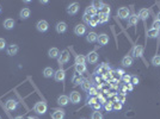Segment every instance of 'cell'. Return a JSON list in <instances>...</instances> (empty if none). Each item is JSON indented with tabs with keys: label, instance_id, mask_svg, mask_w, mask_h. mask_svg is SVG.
Returning a JSON list of instances; mask_svg holds the SVG:
<instances>
[{
	"label": "cell",
	"instance_id": "obj_47",
	"mask_svg": "<svg viewBox=\"0 0 160 119\" xmlns=\"http://www.w3.org/2000/svg\"><path fill=\"white\" fill-rule=\"evenodd\" d=\"M93 108L96 111H98V110H101V104H98V103H96L94 105H93Z\"/></svg>",
	"mask_w": 160,
	"mask_h": 119
},
{
	"label": "cell",
	"instance_id": "obj_20",
	"mask_svg": "<svg viewBox=\"0 0 160 119\" xmlns=\"http://www.w3.org/2000/svg\"><path fill=\"white\" fill-rule=\"evenodd\" d=\"M149 16V11L147 8H142V10H140V12H139V19H141V21L146 22L147 21V18Z\"/></svg>",
	"mask_w": 160,
	"mask_h": 119
},
{
	"label": "cell",
	"instance_id": "obj_29",
	"mask_svg": "<svg viewBox=\"0 0 160 119\" xmlns=\"http://www.w3.org/2000/svg\"><path fill=\"white\" fill-rule=\"evenodd\" d=\"M103 3L102 1H99V0H93V1H92V4H91V6L96 10V11H101V10H102V7H103Z\"/></svg>",
	"mask_w": 160,
	"mask_h": 119
},
{
	"label": "cell",
	"instance_id": "obj_26",
	"mask_svg": "<svg viewBox=\"0 0 160 119\" xmlns=\"http://www.w3.org/2000/svg\"><path fill=\"white\" fill-rule=\"evenodd\" d=\"M91 87H92V85H91V82H90V80H87V79H84V80L81 81V88L84 89V91L88 92L90 89H91Z\"/></svg>",
	"mask_w": 160,
	"mask_h": 119
},
{
	"label": "cell",
	"instance_id": "obj_19",
	"mask_svg": "<svg viewBox=\"0 0 160 119\" xmlns=\"http://www.w3.org/2000/svg\"><path fill=\"white\" fill-rule=\"evenodd\" d=\"M14 21L12 18H7V19H5L4 21V27L6 29V30H11V29H13L14 27Z\"/></svg>",
	"mask_w": 160,
	"mask_h": 119
},
{
	"label": "cell",
	"instance_id": "obj_48",
	"mask_svg": "<svg viewBox=\"0 0 160 119\" xmlns=\"http://www.w3.org/2000/svg\"><path fill=\"white\" fill-rule=\"evenodd\" d=\"M116 73H117V74H119L121 76H123V75H124V72L122 70V69H118V70H116Z\"/></svg>",
	"mask_w": 160,
	"mask_h": 119
},
{
	"label": "cell",
	"instance_id": "obj_43",
	"mask_svg": "<svg viewBox=\"0 0 160 119\" xmlns=\"http://www.w3.org/2000/svg\"><path fill=\"white\" fill-rule=\"evenodd\" d=\"M88 93H90V95H92V96H94L98 92H97V88H94V87H91V89L88 91Z\"/></svg>",
	"mask_w": 160,
	"mask_h": 119
},
{
	"label": "cell",
	"instance_id": "obj_44",
	"mask_svg": "<svg viewBox=\"0 0 160 119\" xmlns=\"http://www.w3.org/2000/svg\"><path fill=\"white\" fill-rule=\"evenodd\" d=\"M96 103H97V99L96 98H91V99H88V100H87L88 105H94Z\"/></svg>",
	"mask_w": 160,
	"mask_h": 119
},
{
	"label": "cell",
	"instance_id": "obj_11",
	"mask_svg": "<svg viewBox=\"0 0 160 119\" xmlns=\"http://www.w3.org/2000/svg\"><path fill=\"white\" fill-rule=\"evenodd\" d=\"M98 58H99L98 54H97L96 51H91V53H90V54L86 56V61L90 62V63H97V62H98Z\"/></svg>",
	"mask_w": 160,
	"mask_h": 119
},
{
	"label": "cell",
	"instance_id": "obj_31",
	"mask_svg": "<svg viewBox=\"0 0 160 119\" xmlns=\"http://www.w3.org/2000/svg\"><path fill=\"white\" fill-rule=\"evenodd\" d=\"M98 21H99V23H102V24L108 23V22H109V14L99 13V16H98Z\"/></svg>",
	"mask_w": 160,
	"mask_h": 119
},
{
	"label": "cell",
	"instance_id": "obj_49",
	"mask_svg": "<svg viewBox=\"0 0 160 119\" xmlns=\"http://www.w3.org/2000/svg\"><path fill=\"white\" fill-rule=\"evenodd\" d=\"M157 21H158V22H160V11L158 12V16H157Z\"/></svg>",
	"mask_w": 160,
	"mask_h": 119
},
{
	"label": "cell",
	"instance_id": "obj_53",
	"mask_svg": "<svg viewBox=\"0 0 160 119\" xmlns=\"http://www.w3.org/2000/svg\"><path fill=\"white\" fill-rule=\"evenodd\" d=\"M30 119H32V118H30Z\"/></svg>",
	"mask_w": 160,
	"mask_h": 119
},
{
	"label": "cell",
	"instance_id": "obj_37",
	"mask_svg": "<svg viewBox=\"0 0 160 119\" xmlns=\"http://www.w3.org/2000/svg\"><path fill=\"white\" fill-rule=\"evenodd\" d=\"M92 119H103V116L99 111H96L92 113Z\"/></svg>",
	"mask_w": 160,
	"mask_h": 119
},
{
	"label": "cell",
	"instance_id": "obj_24",
	"mask_svg": "<svg viewBox=\"0 0 160 119\" xmlns=\"http://www.w3.org/2000/svg\"><path fill=\"white\" fill-rule=\"evenodd\" d=\"M54 74H55V72H54V69L52 68V67H47V68H44V70H43V76L44 77H52V76H54Z\"/></svg>",
	"mask_w": 160,
	"mask_h": 119
},
{
	"label": "cell",
	"instance_id": "obj_3",
	"mask_svg": "<svg viewBox=\"0 0 160 119\" xmlns=\"http://www.w3.org/2000/svg\"><path fill=\"white\" fill-rule=\"evenodd\" d=\"M57 61H59V64H60V66H62V64L67 63V62L69 61V53H68L67 50L61 51V54H60V56H59V58H57Z\"/></svg>",
	"mask_w": 160,
	"mask_h": 119
},
{
	"label": "cell",
	"instance_id": "obj_36",
	"mask_svg": "<svg viewBox=\"0 0 160 119\" xmlns=\"http://www.w3.org/2000/svg\"><path fill=\"white\" fill-rule=\"evenodd\" d=\"M101 13L110 14V6H109V5H103V7H102V10H101Z\"/></svg>",
	"mask_w": 160,
	"mask_h": 119
},
{
	"label": "cell",
	"instance_id": "obj_17",
	"mask_svg": "<svg viewBox=\"0 0 160 119\" xmlns=\"http://www.w3.org/2000/svg\"><path fill=\"white\" fill-rule=\"evenodd\" d=\"M97 39H98V35H97L94 31L88 32L87 36H86V41H87L88 43H94V42H97Z\"/></svg>",
	"mask_w": 160,
	"mask_h": 119
},
{
	"label": "cell",
	"instance_id": "obj_40",
	"mask_svg": "<svg viewBox=\"0 0 160 119\" xmlns=\"http://www.w3.org/2000/svg\"><path fill=\"white\" fill-rule=\"evenodd\" d=\"M112 108H114V105H112L111 101H108V103L105 104V110H106V111H111Z\"/></svg>",
	"mask_w": 160,
	"mask_h": 119
},
{
	"label": "cell",
	"instance_id": "obj_14",
	"mask_svg": "<svg viewBox=\"0 0 160 119\" xmlns=\"http://www.w3.org/2000/svg\"><path fill=\"white\" fill-rule=\"evenodd\" d=\"M55 30H56V32L57 34H63L66 32V30H67V24L65 22H59L55 26Z\"/></svg>",
	"mask_w": 160,
	"mask_h": 119
},
{
	"label": "cell",
	"instance_id": "obj_15",
	"mask_svg": "<svg viewBox=\"0 0 160 119\" xmlns=\"http://www.w3.org/2000/svg\"><path fill=\"white\" fill-rule=\"evenodd\" d=\"M97 42L101 44V45H106V44L109 43V36H108L106 34H101V35H98Z\"/></svg>",
	"mask_w": 160,
	"mask_h": 119
},
{
	"label": "cell",
	"instance_id": "obj_39",
	"mask_svg": "<svg viewBox=\"0 0 160 119\" xmlns=\"http://www.w3.org/2000/svg\"><path fill=\"white\" fill-rule=\"evenodd\" d=\"M122 79H123V81H124L126 83H130V81H132V76L128 75V74H124V75L122 76Z\"/></svg>",
	"mask_w": 160,
	"mask_h": 119
},
{
	"label": "cell",
	"instance_id": "obj_28",
	"mask_svg": "<svg viewBox=\"0 0 160 119\" xmlns=\"http://www.w3.org/2000/svg\"><path fill=\"white\" fill-rule=\"evenodd\" d=\"M159 36V31L158 30H154V29H149V30H147V37L148 38H157Z\"/></svg>",
	"mask_w": 160,
	"mask_h": 119
},
{
	"label": "cell",
	"instance_id": "obj_18",
	"mask_svg": "<svg viewBox=\"0 0 160 119\" xmlns=\"http://www.w3.org/2000/svg\"><path fill=\"white\" fill-rule=\"evenodd\" d=\"M109 72H110V66L106 64V63L101 64V67L96 70V73H99V74H108Z\"/></svg>",
	"mask_w": 160,
	"mask_h": 119
},
{
	"label": "cell",
	"instance_id": "obj_33",
	"mask_svg": "<svg viewBox=\"0 0 160 119\" xmlns=\"http://www.w3.org/2000/svg\"><path fill=\"white\" fill-rule=\"evenodd\" d=\"M85 13L86 14H90L91 17H93V16H96L97 14V11L92 7V6H88V7H86V10H85Z\"/></svg>",
	"mask_w": 160,
	"mask_h": 119
},
{
	"label": "cell",
	"instance_id": "obj_51",
	"mask_svg": "<svg viewBox=\"0 0 160 119\" xmlns=\"http://www.w3.org/2000/svg\"><path fill=\"white\" fill-rule=\"evenodd\" d=\"M0 12H1V8H0Z\"/></svg>",
	"mask_w": 160,
	"mask_h": 119
},
{
	"label": "cell",
	"instance_id": "obj_8",
	"mask_svg": "<svg viewBox=\"0 0 160 119\" xmlns=\"http://www.w3.org/2000/svg\"><path fill=\"white\" fill-rule=\"evenodd\" d=\"M78 11H79V4H78V3H72L71 5L67 7V13L71 14V16L77 14Z\"/></svg>",
	"mask_w": 160,
	"mask_h": 119
},
{
	"label": "cell",
	"instance_id": "obj_4",
	"mask_svg": "<svg viewBox=\"0 0 160 119\" xmlns=\"http://www.w3.org/2000/svg\"><path fill=\"white\" fill-rule=\"evenodd\" d=\"M65 77H66V72L63 70L62 68L57 69V70L55 72V74H54V79H55V81H57V82H62L65 80Z\"/></svg>",
	"mask_w": 160,
	"mask_h": 119
},
{
	"label": "cell",
	"instance_id": "obj_12",
	"mask_svg": "<svg viewBox=\"0 0 160 119\" xmlns=\"http://www.w3.org/2000/svg\"><path fill=\"white\" fill-rule=\"evenodd\" d=\"M85 32H86V26L84 24H78L74 27V34L77 36H83V35H85Z\"/></svg>",
	"mask_w": 160,
	"mask_h": 119
},
{
	"label": "cell",
	"instance_id": "obj_38",
	"mask_svg": "<svg viewBox=\"0 0 160 119\" xmlns=\"http://www.w3.org/2000/svg\"><path fill=\"white\" fill-rule=\"evenodd\" d=\"M91 19H92V17H91V16H90V14H86V13H84L83 21H84L86 24H90V22H91Z\"/></svg>",
	"mask_w": 160,
	"mask_h": 119
},
{
	"label": "cell",
	"instance_id": "obj_27",
	"mask_svg": "<svg viewBox=\"0 0 160 119\" xmlns=\"http://www.w3.org/2000/svg\"><path fill=\"white\" fill-rule=\"evenodd\" d=\"M74 68H75L77 74H79V75H81L86 72V64H75Z\"/></svg>",
	"mask_w": 160,
	"mask_h": 119
},
{
	"label": "cell",
	"instance_id": "obj_25",
	"mask_svg": "<svg viewBox=\"0 0 160 119\" xmlns=\"http://www.w3.org/2000/svg\"><path fill=\"white\" fill-rule=\"evenodd\" d=\"M31 14V11H30V8H23L21 12H19V17L21 19H28Z\"/></svg>",
	"mask_w": 160,
	"mask_h": 119
},
{
	"label": "cell",
	"instance_id": "obj_46",
	"mask_svg": "<svg viewBox=\"0 0 160 119\" xmlns=\"http://www.w3.org/2000/svg\"><path fill=\"white\" fill-rule=\"evenodd\" d=\"M130 83H133V85H137V83H139V79H137L136 76H132V81H130Z\"/></svg>",
	"mask_w": 160,
	"mask_h": 119
},
{
	"label": "cell",
	"instance_id": "obj_35",
	"mask_svg": "<svg viewBox=\"0 0 160 119\" xmlns=\"http://www.w3.org/2000/svg\"><path fill=\"white\" fill-rule=\"evenodd\" d=\"M99 23V21H98V16L96 14V16H93L92 17V19H91V22H90V26H92V27H96L97 26V24Z\"/></svg>",
	"mask_w": 160,
	"mask_h": 119
},
{
	"label": "cell",
	"instance_id": "obj_10",
	"mask_svg": "<svg viewBox=\"0 0 160 119\" xmlns=\"http://www.w3.org/2000/svg\"><path fill=\"white\" fill-rule=\"evenodd\" d=\"M133 62H134V58H133L130 55H127V56H124V57L122 58L121 64H122L124 68H127V67H132V66H133Z\"/></svg>",
	"mask_w": 160,
	"mask_h": 119
},
{
	"label": "cell",
	"instance_id": "obj_30",
	"mask_svg": "<svg viewBox=\"0 0 160 119\" xmlns=\"http://www.w3.org/2000/svg\"><path fill=\"white\" fill-rule=\"evenodd\" d=\"M74 61H75V64H85L86 57H85L84 55H77Z\"/></svg>",
	"mask_w": 160,
	"mask_h": 119
},
{
	"label": "cell",
	"instance_id": "obj_13",
	"mask_svg": "<svg viewBox=\"0 0 160 119\" xmlns=\"http://www.w3.org/2000/svg\"><path fill=\"white\" fill-rule=\"evenodd\" d=\"M18 51H19V47H18L17 44H11V45L7 48V55H10V56L17 55Z\"/></svg>",
	"mask_w": 160,
	"mask_h": 119
},
{
	"label": "cell",
	"instance_id": "obj_7",
	"mask_svg": "<svg viewBox=\"0 0 160 119\" xmlns=\"http://www.w3.org/2000/svg\"><path fill=\"white\" fill-rule=\"evenodd\" d=\"M69 100H71L72 104H78V103H80V100H81V95H80L79 92L73 91L71 94H69Z\"/></svg>",
	"mask_w": 160,
	"mask_h": 119
},
{
	"label": "cell",
	"instance_id": "obj_42",
	"mask_svg": "<svg viewBox=\"0 0 160 119\" xmlns=\"http://www.w3.org/2000/svg\"><path fill=\"white\" fill-rule=\"evenodd\" d=\"M153 27L152 29H154V30H160V22H158V21H154V23H153V25H152Z\"/></svg>",
	"mask_w": 160,
	"mask_h": 119
},
{
	"label": "cell",
	"instance_id": "obj_5",
	"mask_svg": "<svg viewBox=\"0 0 160 119\" xmlns=\"http://www.w3.org/2000/svg\"><path fill=\"white\" fill-rule=\"evenodd\" d=\"M117 14L121 19H127V18H129V16H130V11H129L128 7H121V8H118Z\"/></svg>",
	"mask_w": 160,
	"mask_h": 119
},
{
	"label": "cell",
	"instance_id": "obj_32",
	"mask_svg": "<svg viewBox=\"0 0 160 119\" xmlns=\"http://www.w3.org/2000/svg\"><path fill=\"white\" fill-rule=\"evenodd\" d=\"M81 81H83V79L80 77L79 74H75L73 77H72V82L74 83V86H78V85H81Z\"/></svg>",
	"mask_w": 160,
	"mask_h": 119
},
{
	"label": "cell",
	"instance_id": "obj_54",
	"mask_svg": "<svg viewBox=\"0 0 160 119\" xmlns=\"http://www.w3.org/2000/svg\"><path fill=\"white\" fill-rule=\"evenodd\" d=\"M83 119H85V118H83Z\"/></svg>",
	"mask_w": 160,
	"mask_h": 119
},
{
	"label": "cell",
	"instance_id": "obj_6",
	"mask_svg": "<svg viewBox=\"0 0 160 119\" xmlns=\"http://www.w3.org/2000/svg\"><path fill=\"white\" fill-rule=\"evenodd\" d=\"M36 29L38 30L39 32H46L47 30L49 29V24H48L47 21H39L36 24Z\"/></svg>",
	"mask_w": 160,
	"mask_h": 119
},
{
	"label": "cell",
	"instance_id": "obj_16",
	"mask_svg": "<svg viewBox=\"0 0 160 119\" xmlns=\"http://www.w3.org/2000/svg\"><path fill=\"white\" fill-rule=\"evenodd\" d=\"M68 103H69V96H67V95H60L57 98V104L60 106H67Z\"/></svg>",
	"mask_w": 160,
	"mask_h": 119
},
{
	"label": "cell",
	"instance_id": "obj_41",
	"mask_svg": "<svg viewBox=\"0 0 160 119\" xmlns=\"http://www.w3.org/2000/svg\"><path fill=\"white\" fill-rule=\"evenodd\" d=\"M5 47H6V42H5V39H4V38H0V51L4 50Z\"/></svg>",
	"mask_w": 160,
	"mask_h": 119
},
{
	"label": "cell",
	"instance_id": "obj_34",
	"mask_svg": "<svg viewBox=\"0 0 160 119\" xmlns=\"http://www.w3.org/2000/svg\"><path fill=\"white\" fill-rule=\"evenodd\" d=\"M152 64L154 67H160V55H155L152 57Z\"/></svg>",
	"mask_w": 160,
	"mask_h": 119
},
{
	"label": "cell",
	"instance_id": "obj_22",
	"mask_svg": "<svg viewBox=\"0 0 160 119\" xmlns=\"http://www.w3.org/2000/svg\"><path fill=\"white\" fill-rule=\"evenodd\" d=\"M65 118V111L62 110H56L52 114V119H63Z\"/></svg>",
	"mask_w": 160,
	"mask_h": 119
},
{
	"label": "cell",
	"instance_id": "obj_45",
	"mask_svg": "<svg viewBox=\"0 0 160 119\" xmlns=\"http://www.w3.org/2000/svg\"><path fill=\"white\" fill-rule=\"evenodd\" d=\"M114 108H115V110H121V108H122V103H116L115 105H114Z\"/></svg>",
	"mask_w": 160,
	"mask_h": 119
},
{
	"label": "cell",
	"instance_id": "obj_9",
	"mask_svg": "<svg viewBox=\"0 0 160 119\" xmlns=\"http://www.w3.org/2000/svg\"><path fill=\"white\" fill-rule=\"evenodd\" d=\"M17 106H18V101L14 100V99H10V100H7L5 103V107L8 111H14L17 108Z\"/></svg>",
	"mask_w": 160,
	"mask_h": 119
},
{
	"label": "cell",
	"instance_id": "obj_21",
	"mask_svg": "<svg viewBox=\"0 0 160 119\" xmlns=\"http://www.w3.org/2000/svg\"><path fill=\"white\" fill-rule=\"evenodd\" d=\"M48 56L50 57V58H59V56H60L59 49H57V48H52V49H49Z\"/></svg>",
	"mask_w": 160,
	"mask_h": 119
},
{
	"label": "cell",
	"instance_id": "obj_23",
	"mask_svg": "<svg viewBox=\"0 0 160 119\" xmlns=\"http://www.w3.org/2000/svg\"><path fill=\"white\" fill-rule=\"evenodd\" d=\"M137 22H139V16L137 14H130L129 16V18H128V24L129 25L134 26V25L137 24Z\"/></svg>",
	"mask_w": 160,
	"mask_h": 119
},
{
	"label": "cell",
	"instance_id": "obj_2",
	"mask_svg": "<svg viewBox=\"0 0 160 119\" xmlns=\"http://www.w3.org/2000/svg\"><path fill=\"white\" fill-rule=\"evenodd\" d=\"M130 55H132V57L134 58H137V57H142V55H143V47L142 45H134L133 48H132V50H130Z\"/></svg>",
	"mask_w": 160,
	"mask_h": 119
},
{
	"label": "cell",
	"instance_id": "obj_52",
	"mask_svg": "<svg viewBox=\"0 0 160 119\" xmlns=\"http://www.w3.org/2000/svg\"><path fill=\"white\" fill-rule=\"evenodd\" d=\"M0 119H1V117H0Z\"/></svg>",
	"mask_w": 160,
	"mask_h": 119
},
{
	"label": "cell",
	"instance_id": "obj_50",
	"mask_svg": "<svg viewBox=\"0 0 160 119\" xmlns=\"http://www.w3.org/2000/svg\"><path fill=\"white\" fill-rule=\"evenodd\" d=\"M14 119H24V118H23V117H22V116H18V117H16V118H14Z\"/></svg>",
	"mask_w": 160,
	"mask_h": 119
},
{
	"label": "cell",
	"instance_id": "obj_1",
	"mask_svg": "<svg viewBox=\"0 0 160 119\" xmlns=\"http://www.w3.org/2000/svg\"><path fill=\"white\" fill-rule=\"evenodd\" d=\"M47 108H48V106H47V104L44 101H38L34 106V111L37 114H44L47 112Z\"/></svg>",
	"mask_w": 160,
	"mask_h": 119
}]
</instances>
